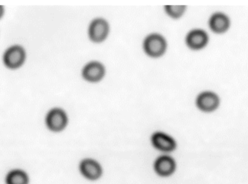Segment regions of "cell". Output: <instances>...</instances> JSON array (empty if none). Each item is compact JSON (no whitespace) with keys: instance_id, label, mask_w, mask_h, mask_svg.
I'll list each match as a JSON object with an SVG mask.
<instances>
[{"instance_id":"obj_1","label":"cell","mask_w":248,"mask_h":184,"mask_svg":"<svg viewBox=\"0 0 248 184\" xmlns=\"http://www.w3.org/2000/svg\"><path fill=\"white\" fill-rule=\"evenodd\" d=\"M26 60V52L22 46L15 45L4 52L3 61L4 65L10 69L20 68Z\"/></svg>"},{"instance_id":"obj_2","label":"cell","mask_w":248,"mask_h":184,"mask_svg":"<svg viewBox=\"0 0 248 184\" xmlns=\"http://www.w3.org/2000/svg\"><path fill=\"white\" fill-rule=\"evenodd\" d=\"M144 49L150 56H160L166 49V42L159 35H151L144 42Z\"/></svg>"},{"instance_id":"obj_3","label":"cell","mask_w":248,"mask_h":184,"mask_svg":"<svg viewBox=\"0 0 248 184\" xmlns=\"http://www.w3.org/2000/svg\"><path fill=\"white\" fill-rule=\"evenodd\" d=\"M46 125L49 129L59 131L63 129L66 125L67 117L61 109H54L48 113L46 118Z\"/></svg>"},{"instance_id":"obj_4","label":"cell","mask_w":248,"mask_h":184,"mask_svg":"<svg viewBox=\"0 0 248 184\" xmlns=\"http://www.w3.org/2000/svg\"><path fill=\"white\" fill-rule=\"evenodd\" d=\"M198 107L205 112H211L218 107L219 99L216 93L211 92H203L197 99Z\"/></svg>"},{"instance_id":"obj_5","label":"cell","mask_w":248,"mask_h":184,"mask_svg":"<svg viewBox=\"0 0 248 184\" xmlns=\"http://www.w3.org/2000/svg\"><path fill=\"white\" fill-rule=\"evenodd\" d=\"M108 32L107 22L102 19H97L93 22L90 28V38L96 42H101L106 39Z\"/></svg>"},{"instance_id":"obj_6","label":"cell","mask_w":248,"mask_h":184,"mask_svg":"<svg viewBox=\"0 0 248 184\" xmlns=\"http://www.w3.org/2000/svg\"><path fill=\"white\" fill-rule=\"evenodd\" d=\"M186 42L188 46L192 49H201L206 45L208 42V36L203 31H192L188 34Z\"/></svg>"},{"instance_id":"obj_7","label":"cell","mask_w":248,"mask_h":184,"mask_svg":"<svg viewBox=\"0 0 248 184\" xmlns=\"http://www.w3.org/2000/svg\"><path fill=\"white\" fill-rule=\"evenodd\" d=\"M211 29L216 33L225 32L230 27V20L226 15L221 13L214 14L210 19Z\"/></svg>"},{"instance_id":"obj_8","label":"cell","mask_w":248,"mask_h":184,"mask_svg":"<svg viewBox=\"0 0 248 184\" xmlns=\"http://www.w3.org/2000/svg\"><path fill=\"white\" fill-rule=\"evenodd\" d=\"M104 68L98 62H92L84 68L83 76L87 81H97L104 75Z\"/></svg>"},{"instance_id":"obj_9","label":"cell","mask_w":248,"mask_h":184,"mask_svg":"<svg viewBox=\"0 0 248 184\" xmlns=\"http://www.w3.org/2000/svg\"><path fill=\"white\" fill-rule=\"evenodd\" d=\"M81 170L83 174L89 179H97L101 174V169L96 162L87 160L82 162Z\"/></svg>"},{"instance_id":"obj_10","label":"cell","mask_w":248,"mask_h":184,"mask_svg":"<svg viewBox=\"0 0 248 184\" xmlns=\"http://www.w3.org/2000/svg\"><path fill=\"white\" fill-rule=\"evenodd\" d=\"M153 144L159 150L170 151L175 147V142L170 137L163 134H156L153 137Z\"/></svg>"},{"instance_id":"obj_11","label":"cell","mask_w":248,"mask_h":184,"mask_svg":"<svg viewBox=\"0 0 248 184\" xmlns=\"http://www.w3.org/2000/svg\"><path fill=\"white\" fill-rule=\"evenodd\" d=\"M155 169L159 174L167 176L174 170V163L169 157H162L155 163Z\"/></svg>"},{"instance_id":"obj_12","label":"cell","mask_w":248,"mask_h":184,"mask_svg":"<svg viewBox=\"0 0 248 184\" xmlns=\"http://www.w3.org/2000/svg\"><path fill=\"white\" fill-rule=\"evenodd\" d=\"M7 184H27L28 176L26 173L20 170H15L7 175Z\"/></svg>"},{"instance_id":"obj_13","label":"cell","mask_w":248,"mask_h":184,"mask_svg":"<svg viewBox=\"0 0 248 184\" xmlns=\"http://www.w3.org/2000/svg\"><path fill=\"white\" fill-rule=\"evenodd\" d=\"M185 7L184 6H167L166 11L173 17H178L182 15L185 11Z\"/></svg>"},{"instance_id":"obj_14","label":"cell","mask_w":248,"mask_h":184,"mask_svg":"<svg viewBox=\"0 0 248 184\" xmlns=\"http://www.w3.org/2000/svg\"><path fill=\"white\" fill-rule=\"evenodd\" d=\"M3 14H4V7L0 6V18L2 17Z\"/></svg>"}]
</instances>
